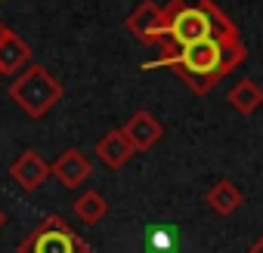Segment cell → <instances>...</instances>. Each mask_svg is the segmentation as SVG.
<instances>
[{"mask_svg": "<svg viewBox=\"0 0 263 253\" xmlns=\"http://www.w3.org/2000/svg\"><path fill=\"white\" fill-rule=\"evenodd\" d=\"M201 37L229 44L238 40V28L214 0H171L167 7H161V56H171L177 47Z\"/></svg>", "mask_w": 263, "mask_h": 253, "instance_id": "cell-1", "label": "cell"}, {"mask_svg": "<svg viewBox=\"0 0 263 253\" xmlns=\"http://www.w3.org/2000/svg\"><path fill=\"white\" fill-rule=\"evenodd\" d=\"M62 83L44 68V65H25L22 68V74L13 80V87H10V99L28 114V117H44L59 99H62Z\"/></svg>", "mask_w": 263, "mask_h": 253, "instance_id": "cell-2", "label": "cell"}, {"mask_svg": "<svg viewBox=\"0 0 263 253\" xmlns=\"http://www.w3.org/2000/svg\"><path fill=\"white\" fill-rule=\"evenodd\" d=\"M16 253H93V250L59 213H50L37 222V228L28 238L16 244Z\"/></svg>", "mask_w": 263, "mask_h": 253, "instance_id": "cell-3", "label": "cell"}, {"mask_svg": "<svg viewBox=\"0 0 263 253\" xmlns=\"http://www.w3.org/2000/svg\"><path fill=\"white\" fill-rule=\"evenodd\" d=\"M124 136L130 139V145H134V152H149L158 145V139L164 136V126L158 123L155 114L149 111H137V114H130V120L121 126Z\"/></svg>", "mask_w": 263, "mask_h": 253, "instance_id": "cell-4", "label": "cell"}, {"mask_svg": "<svg viewBox=\"0 0 263 253\" xmlns=\"http://www.w3.org/2000/svg\"><path fill=\"white\" fill-rule=\"evenodd\" d=\"M10 176H13V182L22 185L25 192H34V188H41V185L50 179V164H47L34 149H28V152H22V155L10 164Z\"/></svg>", "mask_w": 263, "mask_h": 253, "instance_id": "cell-5", "label": "cell"}, {"mask_svg": "<svg viewBox=\"0 0 263 253\" xmlns=\"http://www.w3.org/2000/svg\"><path fill=\"white\" fill-rule=\"evenodd\" d=\"M93 173V164L78 152V149H65L53 164H50V176H56L65 188H78L90 179Z\"/></svg>", "mask_w": 263, "mask_h": 253, "instance_id": "cell-6", "label": "cell"}, {"mask_svg": "<svg viewBox=\"0 0 263 253\" xmlns=\"http://www.w3.org/2000/svg\"><path fill=\"white\" fill-rule=\"evenodd\" d=\"M127 31L137 34L143 44H158L161 40V7L152 4V0H143V4L127 16Z\"/></svg>", "mask_w": 263, "mask_h": 253, "instance_id": "cell-7", "label": "cell"}, {"mask_svg": "<svg viewBox=\"0 0 263 253\" xmlns=\"http://www.w3.org/2000/svg\"><path fill=\"white\" fill-rule=\"evenodd\" d=\"M96 158L108 167V170H121L130 158H134V145L124 136V130H108L99 142H96Z\"/></svg>", "mask_w": 263, "mask_h": 253, "instance_id": "cell-8", "label": "cell"}, {"mask_svg": "<svg viewBox=\"0 0 263 253\" xmlns=\"http://www.w3.org/2000/svg\"><path fill=\"white\" fill-rule=\"evenodd\" d=\"M31 62V47L28 40H22L16 31H10L0 40V74H16Z\"/></svg>", "mask_w": 263, "mask_h": 253, "instance_id": "cell-9", "label": "cell"}, {"mask_svg": "<svg viewBox=\"0 0 263 253\" xmlns=\"http://www.w3.org/2000/svg\"><path fill=\"white\" fill-rule=\"evenodd\" d=\"M208 207L217 213V216H232L238 207H241V188L229 179H220L211 192H208Z\"/></svg>", "mask_w": 263, "mask_h": 253, "instance_id": "cell-10", "label": "cell"}, {"mask_svg": "<svg viewBox=\"0 0 263 253\" xmlns=\"http://www.w3.org/2000/svg\"><path fill=\"white\" fill-rule=\"evenodd\" d=\"M229 105H232L238 114H254V111L263 105V90H260V83H254V80H238V83L229 90Z\"/></svg>", "mask_w": 263, "mask_h": 253, "instance_id": "cell-11", "label": "cell"}, {"mask_svg": "<svg viewBox=\"0 0 263 253\" xmlns=\"http://www.w3.org/2000/svg\"><path fill=\"white\" fill-rule=\"evenodd\" d=\"M105 213H108V204H105V198H102L99 192H84V195L74 201V216H78L81 222H87V225H96Z\"/></svg>", "mask_w": 263, "mask_h": 253, "instance_id": "cell-12", "label": "cell"}, {"mask_svg": "<svg viewBox=\"0 0 263 253\" xmlns=\"http://www.w3.org/2000/svg\"><path fill=\"white\" fill-rule=\"evenodd\" d=\"M146 247L152 253H177V244H180V231L174 225H158V228H149L146 231Z\"/></svg>", "mask_w": 263, "mask_h": 253, "instance_id": "cell-13", "label": "cell"}, {"mask_svg": "<svg viewBox=\"0 0 263 253\" xmlns=\"http://www.w3.org/2000/svg\"><path fill=\"white\" fill-rule=\"evenodd\" d=\"M248 253H263V235H260V238H257V241H254V247H251V250H248Z\"/></svg>", "mask_w": 263, "mask_h": 253, "instance_id": "cell-14", "label": "cell"}, {"mask_svg": "<svg viewBox=\"0 0 263 253\" xmlns=\"http://www.w3.org/2000/svg\"><path fill=\"white\" fill-rule=\"evenodd\" d=\"M7 34H10V28H7V25H4V22H0V40H4V37H7Z\"/></svg>", "mask_w": 263, "mask_h": 253, "instance_id": "cell-15", "label": "cell"}, {"mask_svg": "<svg viewBox=\"0 0 263 253\" xmlns=\"http://www.w3.org/2000/svg\"><path fill=\"white\" fill-rule=\"evenodd\" d=\"M7 225V213H4V207H0V228Z\"/></svg>", "mask_w": 263, "mask_h": 253, "instance_id": "cell-16", "label": "cell"}]
</instances>
